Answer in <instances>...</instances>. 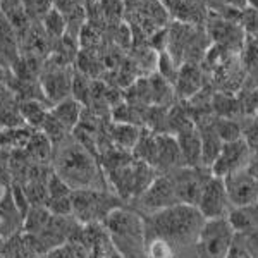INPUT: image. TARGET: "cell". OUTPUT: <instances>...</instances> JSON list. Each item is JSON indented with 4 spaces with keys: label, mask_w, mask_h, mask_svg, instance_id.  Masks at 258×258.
Returning a JSON list of instances; mask_svg holds the SVG:
<instances>
[{
    "label": "cell",
    "mask_w": 258,
    "mask_h": 258,
    "mask_svg": "<svg viewBox=\"0 0 258 258\" xmlns=\"http://www.w3.org/2000/svg\"><path fill=\"white\" fill-rule=\"evenodd\" d=\"M207 219L193 205H179L153 212L150 215V227L159 239L165 243L189 244L197 243Z\"/></svg>",
    "instance_id": "1"
},
{
    "label": "cell",
    "mask_w": 258,
    "mask_h": 258,
    "mask_svg": "<svg viewBox=\"0 0 258 258\" xmlns=\"http://www.w3.org/2000/svg\"><path fill=\"white\" fill-rule=\"evenodd\" d=\"M53 170L71 186V189H103V177L98 162L80 143L62 147L53 157Z\"/></svg>",
    "instance_id": "2"
},
{
    "label": "cell",
    "mask_w": 258,
    "mask_h": 258,
    "mask_svg": "<svg viewBox=\"0 0 258 258\" xmlns=\"http://www.w3.org/2000/svg\"><path fill=\"white\" fill-rule=\"evenodd\" d=\"M103 227L109 232L112 243L122 258H138L147 241V229L140 215L124 209L112 210L103 220Z\"/></svg>",
    "instance_id": "3"
},
{
    "label": "cell",
    "mask_w": 258,
    "mask_h": 258,
    "mask_svg": "<svg viewBox=\"0 0 258 258\" xmlns=\"http://www.w3.org/2000/svg\"><path fill=\"white\" fill-rule=\"evenodd\" d=\"M73 217L80 224H102L112 210L119 209V200L107 193L105 189H74Z\"/></svg>",
    "instance_id": "4"
},
{
    "label": "cell",
    "mask_w": 258,
    "mask_h": 258,
    "mask_svg": "<svg viewBox=\"0 0 258 258\" xmlns=\"http://www.w3.org/2000/svg\"><path fill=\"white\" fill-rule=\"evenodd\" d=\"M234 231L227 219L207 220L198 236L197 248L200 258H227L234 241Z\"/></svg>",
    "instance_id": "5"
},
{
    "label": "cell",
    "mask_w": 258,
    "mask_h": 258,
    "mask_svg": "<svg viewBox=\"0 0 258 258\" xmlns=\"http://www.w3.org/2000/svg\"><path fill=\"white\" fill-rule=\"evenodd\" d=\"M174 182L177 198L184 205L197 207L202 197V191L205 184L210 181L212 170L205 165H198V167H179L167 172Z\"/></svg>",
    "instance_id": "6"
},
{
    "label": "cell",
    "mask_w": 258,
    "mask_h": 258,
    "mask_svg": "<svg viewBox=\"0 0 258 258\" xmlns=\"http://www.w3.org/2000/svg\"><path fill=\"white\" fill-rule=\"evenodd\" d=\"M197 209L207 220L227 219L229 212L232 210V205L229 202L227 189L222 177H210V181L207 182L202 191Z\"/></svg>",
    "instance_id": "7"
},
{
    "label": "cell",
    "mask_w": 258,
    "mask_h": 258,
    "mask_svg": "<svg viewBox=\"0 0 258 258\" xmlns=\"http://www.w3.org/2000/svg\"><path fill=\"white\" fill-rule=\"evenodd\" d=\"M253 157V152L249 150L246 141L243 138L231 143H224L219 157L212 164V176L214 177H226L232 172H238L241 169H246L249 160Z\"/></svg>",
    "instance_id": "8"
},
{
    "label": "cell",
    "mask_w": 258,
    "mask_h": 258,
    "mask_svg": "<svg viewBox=\"0 0 258 258\" xmlns=\"http://www.w3.org/2000/svg\"><path fill=\"white\" fill-rule=\"evenodd\" d=\"M224 184L227 189V197L232 209L249 207L258 203V179L248 172V169H241L224 177Z\"/></svg>",
    "instance_id": "9"
},
{
    "label": "cell",
    "mask_w": 258,
    "mask_h": 258,
    "mask_svg": "<svg viewBox=\"0 0 258 258\" xmlns=\"http://www.w3.org/2000/svg\"><path fill=\"white\" fill-rule=\"evenodd\" d=\"M138 200H140L141 207H143L145 210H148L150 214L169 209V207H174V205H179V203H181L177 198L172 179H170L167 172L159 174L155 181L150 184V188L145 191Z\"/></svg>",
    "instance_id": "10"
},
{
    "label": "cell",
    "mask_w": 258,
    "mask_h": 258,
    "mask_svg": "<svg viewBox=\"0 0 258 258\" xmlns=\"http://www.w3.org/2000/svg\"><path fill=\"white\" fill-rule=\"evenodd\" d=\"M73 78L68 66H52V69H47L40 78V85L43 90V95L48 103L55 105L62 100L69 98V93L73 91Z\"/></svg>",
    "instance_id": "11"
},
{
    "label": "cell",
    "mask_w": 258,
    "mask_h": 258,
    "mask_svg": "<svg viewBox=\"0 0 258 258\" xmlns=\"http://www.w3.org/2000/svg\"><path fill=\"white\" fill-rule=\"evenodd\" d=\"M184 167H198L202 164V136L197 126H191L176 135Z\"/></svg>",
    "instance_id": "12"
},
{
    "label": "cell",
    "mask_w": 258,
    "mask_h": 258,
    "mask_svg": "<svg viewBox=\"0 0 258 258\" xmlns=\"http://www.w3.org/2000/svg\"><path fill=\"white\" fill-rule=\"evenodd\" d=\"M157 141H159V164H157V169H164L165 172H170L174 169L184 167L176 136L169 135V133H157Z\"/></svg>",
    "instance_id": "13"
},
{
    "label": "cell",
    "mask_w": 258,
    "mask_h": 258,
    "mask_svg": "<svg viewBox=\"0 0 258 258\" xmlns=\"http://www.w3.org/2000/svg\"><path fill=\"white\" fill-rule=\"evenodd\" d=\"M141 129L136 124L127 122H112L109 126V140L115 148L124 150V152H133L136 143L140 141Z\"/></svg>",
    "instance_id": "14"
},
{
    "label": "cell",
    "mask_w": 258,
    "mask_h": 258,
    "mask_svg": "<svg viewBox=\"0 0 258 258\" xmlns=\"http://www.w3.org/2000/svg\"><path fill=\"white\" fill-rule=\"evenodd\" d=\"M50 114L59 120V122L68 129L69 133H73L81 120L83 105L80 102H76L73 97H69V98L62 100V102L50 107Z\"/></svg>",
    "instance_id": "15"
},
{
    "label": "cell",
    "mask_w": 258,
    "mask_h": 258,
    "mask_svg": "<svg viewBox=\"0 0 258 258\" xmlns=\"http://www.w3.org/2000/svg\"><path fill=\"white\" fill-rule=\"evenodd\" d=\"M227 220L234 234H246L258 229V203L249 207H239L229 212Z\"/></svg>",
    "instance_id": "16"
},
{
    "label": "cell",
    "mask_w": 258,
    "mask_h": 258,
    "mask_svg": "<svg viewBox=\"0 0 258 258\" xmlns=\"http://www.w3.org/2000/svg\"><path fill=\"white\" fill-rule=\"evenodd\" d=\"M24 152H26L28 159H30L33 164L48 165L50 160L53 159V143L43 135V133L36 131V133H33L31 140L28 141Z\"/></svg>",
    "instance_id": "17"
},
{
    "label": "cell",
    "mask_w": 258,
    "mask_h": 258,
    "mask_svg": "<svg viewBox=\"0 0 258 258\" xmlns=\"http://www.w3.org/2000/svg\"><path fill=\"white\" fill-rule=\"evenodd\" d=\"M202 136V164L205 167H212V164L215 162V159L219 157L220 150H222V140L219 138V135L214 129V122L207 124V126L197 127Z\"/></svg>",
    "instance_id": "18"
},
{
    "label": "cell",
    "mask_w": 258,
    "mask_h": 258,
    "mask_svg": "<svg viewBox=\"0 0 258 258\" xmlns=\"http://www.w3.org/2000/svg\"><path fill=\"white\" fill-rule=\"evenodd\" d=\"M47 103L43 102H36V100H26V102H19V110H21V115H23L24 122H26L28 127L31 129H36L40 131L43 127L45 120L48 117V109Z\"/></svg>",
    "instance_id": "19"
},
{
    "label": "cell",
    "mask_w": 258,
    "mask_h": 258,
    "mask_svg": "<svg viewBox=\"0 0 258 258\" xmlns=\"http://www.w3.org/2000/svg\"><path fill=\"white\" fill-rule=\"evenodd\" d=\"M50 219H52V214L47 207H31L26 217L23 219L24 231H26V234H40L48 226Z\"/></svg>",
    "instance_id": "20"
},
{
    "label": "cell",
    "mask_w": 258,
    "mask_h": 258,
    "mask_svg": "<svg viewBox=\"0 0 258 258\" xmlns=\"http://www.w3.org/2000/svg\"><path fill=\"white\" fill-rule=\"evenodd\" d=\"M176 85L182 97H191V95H195L200 90V86H202L200 71L195 68V66H186L184 69L179 71Z\"/></svg>",
    "instance_id": "21"
},
{
    "label": "cell",
    "mask_w": 258,
    "mask_h": 258,
    "mask_svg": "<svg viewBox=\"0 0 258 258\" xmlns=\"http://www.w3.org/2000/svg\"><path fill=\"white\" fill-rule=\"evenodd\" d=\"M43 30L50 38H62L66 30H68V23H66L64 14L59 9H53L50 7L43 18Z\"/></svg>",
    "instance_id": "22"
},
{
    "label": "cell",
    "mask_w": 258,
    "mask_h": 258,
    "mask_svg": "<svg viewBox=\"0 0 258 258\" xmlns=\"http://www.w3.org/2000/svg\"><path fill=\"white\" fill-rule=\"evenodd\" d=\"M91 90H93V80L85 76L83 73H76L73 78V98L80 102L83 107L91 105Z\"/></svg>",
    "instance_id": "23"
},
{
    "label": "cell",
    "mask_w": 258,
    "mask_h": 258,
    "mask_svg": "<svg viewBox=\"0 0 258 258\" xmlns=\"http://www.w3.org/2000/svg\"><path fill=\"white\" fill-rule=\"evenodd\" d=\"M214 129L222 140V143H231V141H238L243 138V129L234 119H224L217 117L214 120Z\"/></svg>",
    "instance_id": "24"
},
{
    "label": "cell",
    "mask_w": 258,
    "mask_h": 258,
    "mask_svg": "<svg viewBox=\"0 0 258 258\" xmlns=\"http://www.w3.org/2000/svg\"><path fill=\"white\" fill-rule=\"evenodd\" d=\"M47 189H48V200L50 198H64V197H71V195H73L71 186L55 172V170H53L52 176L48 179Z\"/></svg>",
    "instance_id": "25"
},
{
    "label": "cell",
    "mask_w": 258,
    "mask_h": 258,
    "mask_svg": "<svg viewBox=\"0 0 258 258\" xmlns=\"http://www.w3.org/2000/svg\"><path fill=\"white\" fill-rule=\"evenodd\" d=\"M45 207L50 210L52 215H60V217H71L73 215V200H71V197L50 198Z\"/></svg>",
    "instance_id": "26"
},
{
    "label": "cell",
    "mask_w": 258,
    "mask_h": 258,
    "mask_svg": "<svg viewBox=\"0 0 258 258\" xmlns=\"http://www.w3.org/2000/svg\"><path fill=\"white\" fill-rule=\"evenodd\" d=\"M236 238L241 241V244L248 251L251 258H258V229L249 231L246 234H236Z\"/></svg>",
    "instance_id": "27"
},
{
    "label": "cell",
    "mask_w": 258,
    "mask_h": 258,
    "mask_svg": "<svg viewBox=\"0 0 258 258\" xmlns=\"http://www.w3.org/2000/svg\"><path fill=\"white\" fill-rule=\"evenodd\" d=\"M243 28L251 35H258V11L246 9L243 12Z\"/></svg>",
    "instance_id": "28"
},
{
    "label": "cell",
    "mask_w": 258,
    "mask_h": 258,
    "mask_svg": "<svg viewBox=\"0 0 258 258\" xmlns=\"http://www.w3.org/2000/svg\"><path fill=\"white\" fill-rule=\"evenodd\" d=\"M16 100L18 98H16L14 91L11 90V86L7 85L6 81H0V110L6 109V107L14 105V103H18Z\"/></svg>",
    "instance_id": "29"
},
{
    "label": "cell",
    "mask_w": 258,
    "mask_h": 258,
    "mask_svg": "<svg viewBox=\"0 0 258 258\" xmlns=\"http://www.w3.org/2000/svg\"><path fill=\"white\" fill-rule=\"evenodd\" d=\"M243 140L246 141V145L253 153H258V122L243 129Z\"/></svg>",
    "instance_id": "30"
},
{
    "label": "cell",
    "mask_w": 258,
    "mask_h": 258,
    "mask_svg": "<svg viewBox=\"0 0 258 258\" xmlns=\"http://www.w3.org/2000/svg\"><path fill=\"white\" fill-rule=\"evenodd\" d=\"M48 258H80L76 255V251H74L73 248L69 246V244H64V246L53 249L52 253H48L47 255Z\"/></svg>",
    "instance_id": "31"
},
{
    "label": "cell",
    "mask_w": 258,
    "mask_h": 258,
    "mask_svg": "<svg viewBox=\"0 0 258 258\" xmlns=\"http://www.w3.org/2000/svg\"><path fill=\"white\" fill-rule=\"evenodd\" d=\"M246 169L253 177L258 179V153H253V157H251V160H249Z\"/></svg>",
    "instance_id": "32"
},
{
    "label": "cell",
    "mask_w": 258,
    "mask_h": 258,
    "mask_svg": "<svg viewBox=\"0 0 258 258\" xmlns=\"http://www.w3.org/2000/svg\"><path fill=\"white\" fill-rule=\"evenodd\" d=\"M7 74H9V73H7V69H4L2 66H0V81L7 83Z\"/></svg>",
    "instance_id": "33"
},
{
    "label": "cell",
    "mask_w": 258,
    "mask_h": 258,
    "mask_svg": "<svg viewBox=\"0 0 258 258\" xmlns=\"http://www.w3.org/2000/svg\"><path fill=\"white\" fill-rule=\"evenodd\" d=\"M248 4L251 6V9H256L258 11V0H248Z\"/></svg>",
    "instance_id": "34"
},
{
    "label": "cell",
    "mask_w": 258,
    "mask_h": 258,
    "mask_svg": "<svg viewBox=\"0 0 258 258\" xmlns=\"http://www.w3.org/2000/svg\"><path fill=\"white\" fill-rule=\"evenodd\" d=\"M256 41H258V35H256Z\"/></svg>",
    "instance_id": "35"
}]
</instances>
